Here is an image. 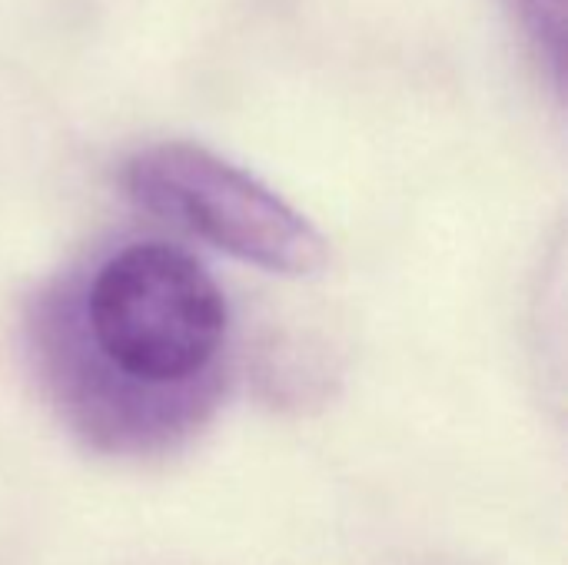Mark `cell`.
Masks as SVG:
<instances>
[{
  "label": "cell",
  "mask_w": 568,
  "mask_h": 565,
  "mask_svg": "<svg viewBox=\"0 0 568 565\" xmlns=\"http://www.w3.org/2000/svg\"><path fill=\"white\" fill-rule=\"evenodd\" d=\"M37 353L47 383L73 426L106 450H153L193 433L213 410L216 380L190 390H150L116 376L90 350L80 326V303L67 290L50 293L37 310Z\"/></svg>",
  "instance_id": "obj_3"
},
{
  "label": "cell",
  "mask_w": 568,
  "mask_h": 565,
  "mask_svg": "<svg viewBox=\"0 0 568 565\" xmlns=\"http://www.w3.org/2000/svg\"><path fill=\"white\" fill-rule=\"evenodd\" d=\"M130 200L213 250L280 276L329 263L326 236L276 190L196 143H153L123 167Z\"/></svg>",
  "instance_id": "obj_2"
},
{
  "label": "cell",
  "mask_w": 568,
  "mask_h": 565,
  "mask_svg": "<svg viewBox=\"0 0 568 565\" xmlns=\"http://www.w3.org/2000/svg\"><path fill=\"white\" fill-rule=\"evenodd\" d=\"M523 27L539 63L562 93L566 83V0H503Z\"/></svg>",
  "instance_id": "obj_4"
},
{
  "label": "cell",
  "mask_w": 568,
  "mask_h": 565,
  "mask_svg": "<svg viewBox=\"0 0 568 565\" xmlns=\"http://www.w3.org/2000/svg\"><path fill=\"white\" fill-rule=\"evenodd\" d=\"M80 326L116 376L150 390H190L216 380L230 310L196 256L140 240L93 273L80 296Z\"/></svg>",
  "instance_id": "obj_1"
}]
</instances>
